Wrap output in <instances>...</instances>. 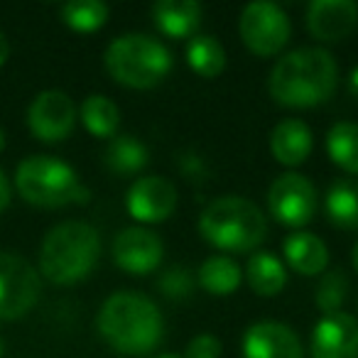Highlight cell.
Segmentation results:
<instances>
[{"instance_id": "18", "label": "cell", "mask_w": 358, "mask_h": 358, "mask_svg": "<svg viewBox=\"0 0 358 358\" xmlns=\"http://www.w3.org/2000/svg\"><path fill=\"white\" fill-rule=\"evenodd\" d=\"M204 8L196 0H157L152 6V22L159 35L169 40H192L199 35Z\"/></svg>"}, {"instance_id": "6", "label": "cell", "mask_w": 358, "mask_h": 358, "mask_svg": "<svg viewBox=\"0 0 358 358\" xmlns=\"http://www.w3.org/2000/svg\"><path fill=\"white\" fill-rule=\"evenodd\" d=\"M17 194L40 209L89 204L91 192L79 182L74 167L52 155H30L15 169Z\"/></svg>"}, {"instance_id": "15", "label": "cell", "mask_w": 358, "mask_h": 358, "mask_svg": "<svg viewBox=\"0 0 358 358\" xmlns=\"http://www.w3.org/2000/svg\"><path fill=\"white\" fill-rule=\"evenodd\" d=\"M243 358H304L297 331L282 322H255L241 338Z\"/></svg>"}, {"instance_id": "31", "label": "cell", "mask_w": 358, "mask_h": 358, "mask_svg": "<svg viewBox=\"0 0 358 358\" xmlns=\"http://www.w3.org/2000/svg\"><path fill=\"white\" fill-rule=\"evenodd\" d=\"M10 196H13V189H10V182H8L6 172L0 169V214L8 209V204H10Z\"/></svg>"}, {"instance_id": "33", "label": "cell", "mask_w": 358, "mask_h": 358, "mask_svg": "<svg viewBox=\"0 0 358 358\" xmlns=\"http://www.w3.org/2000/svg\"><path fill=\"white\" fill-rule=\"evenodd\" d=\"M348 94L358 101V66H353V71L348 74Z\"/></svg>"}, {"instance_id": "20", "label": "cell", "mask_w": 358, "mask_h": 358, "mask_svg": "<svg viewBox=\"0 0 358 358\" xmlns=\"http://www.w3.org/2000/svg\"><path fill=\"white\" fill-rule=\"evenodd\" d=\"M103 164L108 172L118 174V177H133L150 164V150L138 135L120 133L106 145Z\"/></svg>"}, {"instance_id": "10", "label": "cell", "mask_w": 358, "mask_h": 358, "mask_svg": "<svg viewBox=\"0 0 358 358\" xmlns=\"http://www.w3.org/2000/svg\"><path fill=\"white\" fill-rule=\"evenodd\" d=\"M76 118H79V110H76L71 96L57 89L40 91L27 108V128L40 143L47 145L69 138Z\"/></svg>"}, {"instance_id": "21", "label": "cell", "mask_w": 358, "mask_h": 358, "mask_svg": "<svg viewBox=\"0 0 358 358\" xmlns=\"http://www.w3.org/2000/svg\"><path fill=\"white\" fill-rule=\"evenodd\" d=\"M243 282V268L231 255H209L196 270V285L211 297H231Z\"/></svg>"}, {"instance_id": "1", "label": "cell", "mask_w": 358, "mask_h": 358, "mask_svg": "<svg viewBox=\"0 0 358 358\" xmlns=\"http://www.w3.org/2000/svg\"><path fill=\"white\" fill-rule=\"evenodd\" d=\"M336 86L338 64L327 47H297L280 57L268 76L270 99L292 110L327 103Z\"/></svg>"}, {"instance_id": "24", "label": "cell", "mask_w": 358, "mask_h": 358, "mask_svg": "<svg viewBox=\"0 0 358 358\" xmlns=\"http://www.w3.org/2000/svg\"><path fill=\"white\" fill-rule=\"evenodd\" d=\"M79 118L84 128L89 130L94 138H115L120 128V108L103 94H91L84 99L79 108Z\"/></svg>"}, {"instance_id": "26", "label": "cell", "mask_w": 358, "mask_h": 358, "mask_svg": "<svg viewBox=\"0 0 358 358\" xmlns=\"http://www.w3.org/2000/svg\"><path fill=\"white\" fill-rule=\"evenodd\" d=\"M110 8L101 0H71L59 8V17L69 30L91 35L108 22Z\"/></svg>"}, {"instance_id": "23", "label": "cell", "mask_w": 358, "mask_h": 358, "mask_svg": "<svg viewBox=\"0 0 358 358\" xmlns=\"http://www.w3.org/2000/svg\"><path fill=\"white\" fill-rule=\"evenodd\" d=\"M187 64L201 79H216L226 69V50L214 35H194L187 42Z\"/></svg>"}, {"instance_id": "4", "label": "cell", "mask_w": 358, "mask_h": 358, "mask_svg": "<svg viewBox=\"0 0 358 358\" xmlns=\"http://www.w3.org/2000/svg\"><path fill=\"white\" fill-rule=\"evenodd\" d=\"M101 258V236L86 221H64L47 231L40 245V275L52 285L86 280Z\"/></svg>"}, {"instance_id": "8", "label": "cell", "mask_w": 358, "mask_h": 358, "mask_svg": "<svg viewBox=\"0 0 358 358\" xmlns=\"http://www.w3.org/2000/svg\"><path fill=\"white\" fill-rule=\"evenodd\" d=\"M319 209V192L312 179L299 172H285L268 189V211L278 224L302 231Z\"/></svg>"}, {"instance_id": "2", "label": "cell", "mask_w": 358, "mask_h": 358, "mask_svg": "<svg viewBox=\"0 0 358 358\" xmlns=\"http://www.w3.org/2000/svg\"><path fill=\"white\" fill-rule=\"evenodd\" d=\"M96 329L113 351L138 358L159 346L164 322L159 307L143 292L118 289L101 304Z\"/></svg>"}, {"instance_id": "34", "label": "cell", "mask_w": 358, "mask_h": 358, "mask_svg": "<svg viewBox=\"0 0 358 358\" xmlns=\"http://www.w3.org/2000/svg\"><path fill=\"white\" fill-rule=\"evenodd\" d=\"M351 265H353V273L358 275V238H356V243H353V248H351Z\"/></svg>"}, {"instance_id": "29", "label": "cell", "mask_w": 358, "mask_h": 358, "mask_svg": "<svg viewBox=\"0 0 358 358\" xmlns=\"http://www.w3.org/2000/svg\"><path fill=\"white\" fill-rule=\"evenodd\" d=\"M177 167H179V172L185 174L187 179H192V182H204V179H209V164H206V159L201 157L199 152H194V150H185V152L179 155Z\"/></svg>"}, {"instance_id": "32", "label": "cell", "mask_w": 358, "mask_h": 358, "mask_svg": "<svg viewBox=\"0 0 358 358\" xmlns=\"http://www.w3.org/2000/svg\"><path fill=\"white\" fill-rule=\"evenodd\" d=\"M8 57H10V42H8V37L0 32V66L6 64Z\"/></svg>"}, {"instance_id": "28", "label": "cell", "mask_w": 358, "mask_h": 358, "mask_svg": "<svg viewBox=\"0 0 358 358\" xmlns=\"http://www.w3.org/2000/svg\"><path fill=\"white\" fill-rule=\"evenodd\" d=\"M196 289V273L187 265H169L157 275V292L169 302H185Z\"/></svg>"}, {"instance_id": "27", "label": "cell", "mask_w": 358, "mask_h": 358, "mask_svg": "<svg viewBox=\"0 0 358 358\" xmlns=\"http://www.w3.org/2000/svg\"><path fill=\"white\" fill-rule=\"evenodd\" d=\"M348 292H351V280L343 273L341 268L327 270L322 275V280L317 282L314 289V304H317L319 312L324 314H334L341 312V307L346 304Z\"/></svg>"}, {"instance_id": "36", "label": "cell", "mask_w": 358, "mask_h": 358, "mask_svg": "<svg viewBox=\"0 0 358 358\" xmlns=\"http://www.w3.org/2000/svg\"><path fill=\"white\" fill-rule=\"evenodd\" d=\"M152 358H182V356H177V353H157V356H152Z\"/></svg>"}, {"instance_id": "9", "label": "cell", "mask_w": 358, "mask_h": 358, "mask_svg": "<svg viewBox=\"0 0 358 358\" xmlns=\"http://www.w3.org/2000/svg\"><path fill=\"white\" fill-rule=\"evenodd\" d=\"M42 292V278L22 255L0 253V322L30 312Z\"/></svg>"}, {"instance_id": "7", "label": "cell", "mask_w": 358, "mask_h": 358, "mask_svg": "<svg viewBox=\"0 0 358 358\" xmlns=\"http://www.w3.org/2000/svg\"><path fill=\"white\" fill-rule=\"evenodd\" d=\"M238 37L250 55L260 59L278 57L292 37V20L278 3L255 0L241 10Z\"/></svg>"}, {"instance_id": "11", "label": "cell", "mask_w": 358, "mask_h": 358, "mask_svg": "<svg viewBox=\"0 0 358 358\" xmlns=\"http://www.w3.org/2000/svg\"><path fill=\"white\" fill-rule=\"evenodd\" d=\"M177 187L159 174H145L130 185L125 194V211L138 226H155L177 211Z\"/></svg>"}, {"instance_id": "14", "label": "cell", "mask_w": 358, "mask_h": 358, "mask_svg": "<svg viewBox=\"0 0 358 358\" xmlns=\"http://www.w3.org/2000/svg\"><path fill=\"white\" fill-rule=\"evenodd\" d=\"M312 358H358V319L341 312L324 314L309 338Z\"/></svg>"}, {"instance_id": "19", "label": "cell", "mask_w": 358, "mask_h": 358, "mask_svg": "<svg viewBox=\"0 0 358 358\" xmlns=\"http://www.w3.org/2000/svg\"><path fill=\"white\" fill-rule=\"evenodd\" d=\"M243 278L258 297H278L287 287L289 275L282 258H278L270 250H255L248 255Z\"/></svg>"}, {"instance_id": "13", "label": "cell", "mask_w": 358, "mask_h": 358, "mask_svg": "<svg viewBox=\"0 0 358 358\" xmlns=\"http://www.w3.org/2000/svg\"><path fill=\"white\" fill-rule=\"evenodd\" d=\"M307 30L319 45H338L358 27V6L353 0H314L307 6Z\"/></svg>"}, {"instance_id": "37", "label": "cell", "mask_w": 358, "mask_h": 358, "mask_svg": "<svg viewBox=\"0 0 358 358\" xmlns=\"http://www.w3.org/2000/svg\"><path fill=\"white\" fill-rule=\"evenodd\" d=\"M0 358H3V341H0Z\"/></svg>"}, {"instance_id": "12", "label": "cell", "mask_w": 358, "mask_h": 358, "mask_svg": "<svg viewBox=\"0 0 358 358\" xmlns=\"http://www.w3.org/2000/svg\"><path fill=\"white\" fill-rule=\"evenodd\" d=\"M110 255L123 273L133 275V278H143L162 265L164 243L159 234H155L148 226H128V229H120L115 234Z\"/></svg>"}, {"instance_id": "35", "label": "cell", "mask_w": 358, "mask_h": 358, "mask_svg": "<svg viewBox=\"0 0 358 358\" xmlns=\"http://www.w3.org/2000/svg\"><path fill=\"white\" fill-rule=\"evenodd\" d=\"M3 150H6V130L0 128V152H3Z\"/></svg>"}, {"instance_id": "30", "label": "cell", "mask_w": 358, "mask_h": 358, "mask_svg": "<svg viewBox=\"0 0 358 358\" xmlns=\"http://www.w3.org/2000/svg\"><path fill=\"white\" fill-rule=\"evenodd\" d=\"M219 356H221V341L219 336H214L209 331L196 334L187 343V351H185V358H219Z\"/></svg>"}, {"instance_id": "3", "label": "cell", "mask_w": 358, "mask_h": 358, "mask_svg": "<svg viewBox=\"0 0 358 358\" xmlns=\"http://www.w3.org/2000/svg\"><path fill=\"white\" fill-rule=\"evenodd\" d=\"M199 236L219 253H255L268 238V219L258 204L238 194L209 201L196 221Z\"/></svg>"}, {"instance_id": "25", "label": "cell", "mask_w": 358, "mask_h": 358, "mask_svg": "<svg viewBox=\"0 0 358 358\" xmlns=\"http://www.w3.org/2000/svg\"><path fill=\"white\" fill-rule=\"evenodd\" d=\"M327 155L341 172L358 177V123H334L327 133Z\"/></svg>"}, {"instance_id": "22", "label": "cell", "mask_w": 358, "mask_h": 358, "mask_svg": "<svg viewBox=\"0 0 358 358\" xmlns=\"http://www.w3.org/2000/svg\"><path fill=\"white\" fill-rule=\"evenodd\" d=\"M324 214L341 231H358V179H336L324 194Z\"/></svg>"}, {"instance_id": "16", "label": "cell", "mask_w": 358, "mask_h": 358, "mask_svg": "<svg viewBox=\"0 0 358 358\" xmlns=\"http://www.w3.org/2000/svg\"><path fill=\"white\" fill-rule=\"evenodd\" d=\"M282 263L302 278H317L329 268V248L312 231H294L282 241Z\"/></svg>"}, {"instance_id": "17", "label": "cell", "mask_w": 358, "mask_h": 358, "mask_svg": "<svg viewBox=\"0 0 358 358\" xmlns=\"http://www.w3.org/2000/svg\"><path fill=\"white\" fill-rule=\"evenodd\" d=\"M314 150V135L304 120L299 118H285L270 133V152L275 162L282 167H299L309 159Z\"/></svg>"}, {"instance_id": "5", "label": "cell", "mask_w": 358, "mask_h": 358, "mask_svg": "<svg viewBox=\"0 0 358 358\" xmlns=\"http://www.w3.org/2000/svg\"><path fill=\"white\" fill-rule=\"evenodd\" d=\"M103 66L118 86L148 91L159 86L174 66V57L162 40L145 32L120 35L106 47Z\"/></svg>"}]
</instances>
